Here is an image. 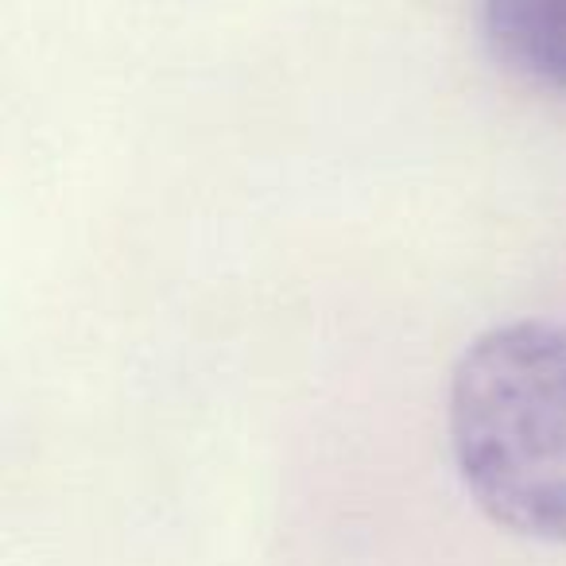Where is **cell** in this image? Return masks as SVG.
<instances>
[{"instance_id":"2","label":"cell","mask_w":566,"mask_h":566,"mask_svg":"<svg viewBox=\"0 0 566 566\" xmlns=\"http://www.w3.org/2000/svg\"><path fill=\"white\" fill-rule=\"evenodd\" d=\"M481 32L516 74L566 90V0H478Z\"/></svg>"},{"instance_id":"1","label":"cell","mask_w":566,"mask_h":566,"mask_svg":"<svg viewBox=\"0 0 566 566\" xmlns=\"http://www.w3.org/2000/svg\"><path fill=\"white\" fill-rule=\"evenodd\" d=\"M447 434L458 481L496 527L566 547V323L478 334L450 373Z\"/></svg>"}]
</instances>
